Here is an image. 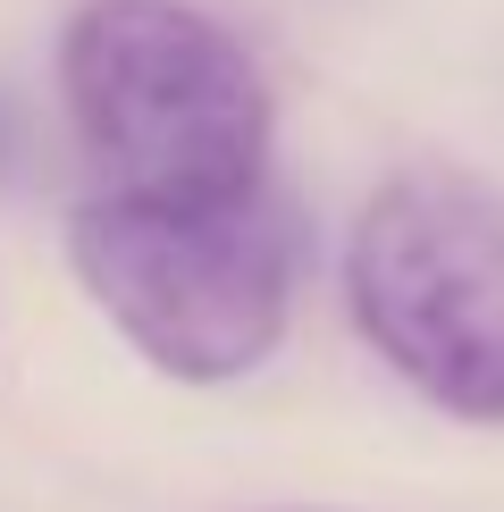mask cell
Returning <instances> with one entry per match:
<instances>
[{
	"label": "cell",
	"mask_w": 504,
	"mask_h": 512,
	"mask_svg": "<svg viewBox=\"0 0 504 512\" xmlns=\"http://www.w3.org/2000/svg\"><path fill=\"white\" fill-rule=\"evenodd\" d=\"M261 512H328V504H261Z\"/></svg>",
	"instance_id": "277c9868"
},
{
	"label": "cell",
	"mask_w": 504,
	"mask_h": 512,
	"mask_svg": "<svg viewBox=\"0 0 504 512\" xmlns=\"http://www.w3.org/2000/svg\"><path fill=\"white\" fill-rule=\"evenodd\" d=\"M345 319L446 420H504V194L471 168H395L345 227Z\"/></svg>",
	"instance_id": "3957f363"
},
{
	"label": "cell",
	"mask_w": 504,
	"mask_h": 512,
	"mask_svg": "<svg viewBox=\"0 0 504 512\" xmlns=\"http://www.w3.org/2000/svg\"><path fill=\"white\" fill-rule=\"evenodd\" d=\"M68 269L143 370L177 387H236L269 370L303 294V219L278 185L236 202L84 194L68 210Z\"/></svg>",
	"instance_id": "7a4b0ae2"
},
{
	"label": "cell",
	"mask_w": 504,
	"mask_h": 512,
	"mask_svg": "<svg viewBox=\"0 0 504 512\" xmlns=\"http://www.w3.org/2000/svg\"><path fill=\"white\" fill-rule=\"evenodd\" d=\"M51 84L93 194L236 202L269 185L278 93L252 42L194 0H76Z\"/></svg>",
	"instance_id": "6da1fadb"
}]
</instances>
